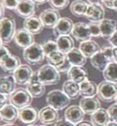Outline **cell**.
<instances>
[{"instance_id": "obj_1", "label": "cell", "mask_w": 117, "mask_h": 126, "mask_svg": "<svg viewBox=\"0 0 117 126\" xmlns=\"http://www.w3.org/2000/svg\"><path fill=\"white\" fill-rule=\"evenodd\" d=\"M39 81L44 85H54L60 80V72L55 67L51 64H44L36 72Z\"/></svg>"}, {"instance_id": "obj_2", "label": "cell", "mask_w": 117, "mask_h": 126, "mask_svg": "<svg viewBox=\"0 0 117 126\" xmlns=\"http://www.w3.org/2000/svg\"><path fill=\"white\" fill-rule=\"evenodd\" d=\"M71 99L63 92V90L53 89L50 91L46 97V102L48 106L53 108L57 111L64 109L69 105Z\"/></svg>"}, {"instance_id": "obj_3", "label": "cell", "mask_w": 117, "mask_h": 126, "mask_svg": "<svg viewBox=\"0 0 117 126\" xmlns=\"http://www.w3.org/2000/svg\"><path fill=\"white\" fill-rule=\"evenodd\" d=\"M16 23L14 18L5 17L0 22V36L1 44L5 45L11 43L16 33Z\"/></svg>"}, {"instance_id": "obj_4", "label": "cell", "mask_w": 117, "mask_h": 126, "mask_svg": "<svg viewBox=\"0 0 117 126\" xmlns=\"http://www.w3.org/2000/svg\"><path fill=\"white\" fill-rule=\"evenodd\" d=\"M23 56L24 60L30 65H38L42 63L46 57L42 45L36 43L24 49Z\"/></svg>"}, {"instance_id": "obj_5", "label": "cell", "mask_w": 117, "mask_h": 126, "mask_svg": "<svg viewBox=\"0 0 117 126\" xmlns=\"http://www.w3.org/2000/svg\"><path fill=\"white\" fill-rule=\"evenodd\" d=\"M33 97L26 88H18L11 95H9V103L18 109L28 107L32 102Z\"/></svg>"}, {"instance_id": "obj_6", "label": "cell", "mask_w": 117, "mask_h": 126, "mask_svg": "<svg viewBox=\"0 0 117 126\" xmlns=\"http://www.w3.org/2000/svg\"><path fill=\"white\" fill-rule=\"evenodd\" d=\"M97 96L99 99L105 103H110L116 100L117 97V84L103 80L98 84Z\"/></svg>"}, {"instance_id": "obj_7", "label": "cell", "mask_w": 117, "mask_h": 126, "mask_svg": "<svg viewBox=\"0 0 117 126\" xmlns=\"http://www.w3.org/2000/svg\"><path fill=\"white\" fill-rule=\"evenodd\" d=\"M33 76V70L27 64H21L13 73V77L16 84L20 85H27Z\"/></svg>"}, {"instance_id": "obj_8", "label": "cell", "mask_w": 117, "mask_h": 126, "mask_svg": "<svg viewBox=\"0 0 117 126\" xmlns=\"http://www.w3.org/2000/svg\"><path fill=\"white\" fill-rule=\"evenodd\" d=\"M39 17L44 27L47 29H53L61 19L59 12L52 8L46 9L42 11Z\"/></svg>"}, {"instance_id": "obj_9", "label": "cell", "mask_w": 117, "mask_h": 126, "mask_svg": "<svg viewBox=\"0 0 117 126\" xmlns=\"http://www.w3.org/2000/svg\"><path fill=\"white\" fill-rule=\"evenodd\" d=\"M36 8L37 5L32 0H19L15 12L19 17L26 19L35 15Z\"/></svg>"}, {"instance_id": "obj_10", "label": "cell", "mask_w": 117, "mask_h": 126, "mask_svg": "<svg viewBox=\"0 0 117 126\" xmlns=\"http://www.w3.org/2000/svg\"><path fill=\"white\" fill-rule=\"evenodd\" d=\"M14 41L18 47L24 49L27 48L35 44L34 35L24 28L18 29L15 33Z\"/></svg>"}, {"instance_id": "obj_11", "label": "cell", "mask_w": 117, "mask_h": 126, "mask_svg": "<svg viewBox=\"0 0 117 126\" xmlns=\"http://www.w3.org/2000/svg\"><path fill=\"white\" fill-rule=\"evenodd\" d=\"M72 35L74 39L80 43L90 40L92 37L88 23L84 22H77L74 23Z\"/></svg>"}, {"instance_id": "obj_12", "label": "cell", "mask_w": 117, "mask_h": 126, "mask_svg": "<svg viewBox=\"0 0 117 126\" xmlns=\"http://www.w3.org/2000/svg\"><path fill=\"white\" fill-rule=\"evenodd\" d=\"M59 120V114L57 110L50 106L44 107L39 112V121L43 125L55 124Z\"/></svg>"}, {"instance_id": "obj_13", "label": "cell", "mask_w": 117, "mask_h": 126, "mask_svg": "<svg viewBox=\"0 0 117 126\" xmlns=\"http://www.w3.org/2000/svg\"><path fill=\"white\" fill-rule=\"evenodd\" d=\"M74 23L69 18H61L58 23L53 28V35L55 38H58L63 35H72Z\"/></svg>"}, {"instance_id": "obj_14", "label": "cell", "mask_w": 117, "mask_h": 126, "mask_svg": "<svg viewBox=\"0 0 117 126\" xmlns=\"http://www.w3.org/2000/svg\"><path fill=\"white\" fill-rule=\"evenodd\" d=\"M18 119L23 124L34 125L39 120L38 109L31 106L18 109Z\"/></svg>"}, {"instance_id": "obj_15", "label": "cell", "mask_w": 117, "mask_h": 126, "mask_svg": "<svg viewBox=\"0 0 117 126\" xmlns=\"http://www.w3.org/2000/svg\"><path fill=\"white\" fill-rule=\"evenodd\" d=\"M79 107L87 115L91 116L100 109L101 103L97 97H83L79 100Z\"/></svg>"}, {"instance_id": "obj_16", "label": "cell", "mask_w": 117, "mask_h": 126, "mask_svg": "<svg viewBox=\"0 0 117 126\" xmlns=\"http://www.w3.org/2000/svg\"><path fill=\"white\" fill-rule=\"evenodd\" d=\"M20 65V59L17 56L12 55L11 53L0 58V66L5 72L14 73L15 71Z\"/></svg>"}, {"instance_id": "obj_17", "label": "cell", "mask_w": 117, "mask_h": 126, "mask_svg": "<svg viewBox=\"0 0 117 126\" xmlns=\"http://www.w3.org/2000/svg\"><path fill=\"white\" fill-rule=\"evenodd\" d=\"M0 119L6 124H13L18 119V109L11 104H6L0 109Z\"/></svg>"}, {"instance_id": "obj_18", "label": "cell", "mask_w": 117, "mask_h": 126, "mask_svg": "<svg viewBox=\"0 0 117 126\" xmlns=\"http://www.w3.org/2000/svg\"><path fill=\"white\" fill-rule=\"evenodd\" d=\"M84 115L85 113L78 105H71L64 112V118L75 125L84 121Z\"/></svg>"}, {"instance_id": "obj_19", "label": "cell", "mask_w": 117, "mask_h": 126, "mask_svg": "<svg viewBox=\"0 0 117 126\" xmlns=\"http://www.w3.org/2000/svg\"><path fill=\"white\" fill-rule=\"evenodd\" d=\"M26 89L33 98H40L45 94L46 92L45 85L39 81L36 74L33 76L32 79L27 85Z\"/></svg>"}, {"instance_id": "obj_20", "label": "cell", "mask_w": 117, "mask_h": 126, "mask_svg": "<svg viewBox=\"0 0 117 126\" xmlns=\"http://www.w3.org/2000/svg\"><path fill=\"white\" fill-rule=\"evenodd\" d=\"M23 25L24 29L28 31L33 35H37V34L41 33L44 28L42 21L39 19V17L36 16V15H33L28 19H24Z\"/></svg>"}, {"instance_id": "obj_21", "label": "cell", "mask_w": 117, "mask_h": 126, "mask_svg": "<svg viewBox=\"0 0 117 126\" xmlns=\"http://www.w3.org/2000/svg\"><path fill=\"white\" fill-rule=\"evenodd\" d=\"M105 11L102 5H89L86 18L90 23H100L104 19Z\"/></svg>"}, {"instance_id": "obj_22", "label": "cell", "mask_w": 117, "mask_h": 126, "mask_svg": "<svg viewBox=\"0 0 117 126\" xmlns=\"http://www.w3.org/2000/svg\"><path fill=\"white\" fill-rule=\"evenodd\" d=\"M67 78L77 84H81L88 79V72L84 67L72 66V68L67 72Z\"/></svg>"}, {"instance_id": "obj_23", "label": "cell", "mask_w": 117, "mask_h": 126, "mask_svg": "<svg viewBox=\"0 0 117 126\" xmlns=\"http://www.w3.org/2000/svg\"><path fill=\"white\" fill-rule=\"evenodd\" d=\"M91 63L95 69H97L100 72H103L106 69V67L107 65L111 63V60H109V58L107 57L105 53L101 50L100 51H98L96 54L94 55L91 59Z\"/></svg>"}, {"instance_id": "obj_24", "label": "cell", "mask_w": 117, "mask_h": 126, "mask_svg": "<svg viewBox=\"0 0 117 126\" xmlns=\"http://www.w3.org/2000/svg\"><path fill=\"white\" fill-rule=\"evenodd\" d=\"M101 35L104 39H108L117 31V23L114 19H104L100 23Z\"/></svg>"}, {"instance_id": "obj_25", "label": "cell", "mask_w": 117, "mask_h": 126, "mask_svg": "<svg viewBox=\"0 0 117 126\" xmlns=\"http://www.w3.org/2000/svg\"><path fill=\"white\" fill-rule=\"evenodd\" d=\"M107 109H100L91 116V122L94 126H105L110 122Z\"/></svg>"}, {"instance_id": "obj_26", "label": "cell", "mask_w": 117, "mask_h": 126, "mask_svg": "<svg viewBox=\"0 0 117 126\" xmlns=\"http://www.w3.org/2000/svg\"><path fill=\"white\" fill-rule=\"evenodd\" d=\"M62 90L71 100H75L80 95L79 84L71 79H67L63 84Z\"/></svg>"}, {"instance_id": "obj_27", "label": "cell", "mask_w": 117, "mask_h": 126, "mask_svg": "<svg viewBox=\"0 0 117 126\" xmlns=\"http://www.w3.org/2000/svg\"><path fill=\"white\" fill-rule=\"evenodd\" d=\"M67 57L72 66L83 67L87 63V59L84 53L79 50V48H73L72 51L67 54Z\"/></svg>"}, {"instance_id": "obj_28", "label": "cell", "mask_w": 117, "mask_h": 126, "mask_svg": "<svg viewBox=\"0 0 117 126\" xmlns=\"http://www.w3.org/2000/svg\"><path fill=\"white\" fill-rule=\"evenodd\" d=\"M79 48L86 57L90 58V59L94 55L96 54L98 51H100L101 49L100 45L98 44V43L94 40H91V39L80 43Z\"/></svg>"}, {"instance_id": "obj_29", "label": "cell", "mask_w": 117, "mask_h": 126, "mask_svg": "<svg viewBox=\"0 0 117 126\" xmlns=\"http://www.w3.org/2000/svg\"><path fill=\"white\" fill-rule=\"evenodd\" d=\"M89 5L88 2L84 0H75L71 3L70 11L76 17H85Z\"/></svg>"}, {"instance_id": "obj_30", "label": "cell", "mask_w": 117, "mask_h": 126, "mask_svg": "<svg viewBox=\"0 0 117 126\" xmlns=\"http://www.w3.org/2000/svg\"><path fill=\"white\" fill-rule=\"evenodd\" d=\"M15 84L13 76H5L0 79V93L11 95L15 90Z\"/></svg>"}, {"instance_id": "obj_31", "label": "cell", "mask_w": 117, "mask_h": 126, "mask_svg": "<svg viewBox=\"0 0 117 126\" xmlns=\"http://www.w3.org/2000/svg\"><path fill=\"white\" fill-rule=\"evenodd\" d=\"M80 87V95L83 97H92L97 94L98 86L94 81L87 80L79 84Z\"/></svg>"}, {"instance_id": "obj_32", "label": "cell", "mask_w": 117, "mask_h": 126, "mask_svg": "<svg viewBox=\"0 0 117 126\" xmlns=\"http://www.w3.org/2000/svg\"><path fill=\"white\" fill-rule=\"evenodd\" d=\"M56 42L58 44V51L63 52L64 54H67L73 48H75V43L73 39L70 35H63L60 36L56 39Z\"/></svg>"}, {"instance_id": "obj_33", "label": "cell", "mask_w": 117, "mask_h": 126, "mask_svg": "<svg viewBox=\"0 0 117 126\" xmlns=\"http://www.w3.org/2000/svg\"><path fill=\"white\" fill-rule=\"evenodd\" d=\"M46 58H47V60L49 64H51V65L54 66L57 68V67L62 66L65 63L67 60V54H64L59 51H57L50 54Z\"/></svg>"}, {"instance_id": "obj_34", "label": "cell", "mask_w": 117, "mask_h": 126, "mask_svg": "<svg viewBox=\"0 0 117 126\" xmlns=\"http://www.w3.org/2000/svg\"><path fill=\"white\" fill-rule=\"evenodd\" d=\"M103 76L105 80L117 84V63L111 62L103 72Z\"/></svg>"}, {"instance_id": "obj_35", "label": "cell", "mask_w": 117, "mask_h": 126, "mask_svg": "<svg viewBox=\"0 0 117 126\" xmlns=\"http://www.w3.org/2000/svg\"><path fill=\"white\" fill-rule=\"evenodd\" d=\"M42 47L44 49L46 57L49 56L50 54L53 53V52L58 51L57 42L54 40H48L47 42L44 43V44H42Z\"/></svg>"}, {"instance_id": "obj_36", "label": "cell", "mask_w": 117, "mask_h": 126, "mask_svg": "<svg viewBox=\"0 0 117 126\" xmlns=\"http://www.w3.org/2000/svg\"><path fill=\"white\" fill-rule=\"evenodd\" d=\"M48 3L54 10H63L70 3V0H48Z\"/></svg>"}, {"instance_id": "obj_37", "label": "cell", "mask_w": 117, "mask_h": 126, "mask_svg": "<svg viewBox=\"0 0 117 126\" xmlns=\"http://www.w3.org/2000/svg\"><path fill=\"white\" fill-rule=\"evenodd\" d=\"M88 26H89V28H90L92 37H95V38L102 37L100 23H89Z\"/></svg>"}, {"instance_id": "obj_38", "label": "cell", "mask_w": 117, "mask_h": 126, "mask_svg": "<svg viewBox=\"0 0 117 126\" xmlns=\"http://www.w3.org/2000/svg\"><path fill=\"white\" fill-rule=\"evenodd\" d=\"M19 0H1V5L6 10L15 11L17 8Z\"/></svg>"}, {"instance_id": "obj_39", "label": "cell", "mask_w": 117, "mask_h": 126, "mask_svg": "<svg viewBox=\"0 0 117 126\" xmlns=\"http://www.w3.org/2000/svg\"><path fill=\"white\" fill-rule=\"evenodd\" d=\"M107 112L110 116L111 122L117 123V103H114L108 107Z\"/></svg>"}, {"instance_id": "obj_40", "label": "cell", "mask_w": 117, "mask_h": 126, "mask_svg": "<svg viewBox=\"0 0 117 126\" xmlns=\"http://www.w3.org/2000/svg\"><path fill=\"white\" fill-rule=\"evenodd\" d=\"M102 50L105 55L109 58L111 62H114V58H113V47L112 46H104V47H101Z\"/></svg>"}, {"instance_id": "obj_41", "label": "cell", "mask_w": 117, "mask_h": 126, "mask_svg": "<svg viewBox=\"0 0 117 126\" xmlns=\"http://www.w3.org/2000/svg\"><path fill=\"white\" fill-rule=\"evenodd\" d=\"M72 67V63H70V61L68 60V59H67V60L65 61V63H64L62 66H60V67H57V69L58 71L59 72H68L70 69Z\"/></svg>"}, {"instance_id": "obj_42", "label": "cell", "mask_w": 117, "mask_h": 126, "mask_svg": "<svg viewBox=\"0 0 117 126\" xmlns=\"http://www.w3.org/2000/svg\"><path fill=\"white\" fill-rule=\"evenodd\" d=\"M103 5L105 7L117 12V0H115V1H113V2L109 1V0H104Z\"/></svg>"}, {"instance_id": "obj_43", "label": "cell", "mask_w": 117, "mask_h": 126, "mask_svg": "<svg viewBox=\"0 0 117 126\" xmlns=\"http://www.w3.org/2000/svg\"><path fill=\"white\" fill-rule=\"evenodd\" d=\"M54 126H75V125L72 124V122L67 121V120L64 118V119L58 120L55 124H54Z\"/></svg>"}, {"instance_id": "obj_44", "label": "cell", "mask_w": 117, "mask_h": 126, "mask_svg": "<svg viewBox=\"0 0 117 126\" xmlns=\"http://www.w3.org/2000/svg\"><path fill=\"white\" fill-rule=\"evenodd\" d=\"M107 41L109 42L111 46L113 47H117V31L111 36V37L107 39Z\"/></svg>"}, {"instance_id": "obj_45", "label": "cell", "mask_w": 117, "mask_h": 126, "mask_svg": "<svg viewBox=\"0 0 117 126\" xmlns=\"http://www.w3.org/2000/svg\"><path fill=\"white\" fill-rule=\"evenodd\" d=\"M7 101H9V95L3 94V93L0 94V107L2 108L6 104H7Z\"/></svg>"}, {"instance_id": "obj_46", "label": "cell", "mask_w": 117, "mask_h": 126, "mask_svg": "<svg viewBox=\"0 0 117 126\" xmlns=\"http://www.w3.org/2000/svg\"><path fill=\"white\" fill-rule=\"evenodd\" d=\"M11 54V51H9V49L6 47L5 45L1 44V50H0V58L7 56V55Z\"/></svg>"}, {"instance_id": "obj_47", "label": "cell", "mask_w": 117, "mask_h": 126, "mask_svg": "<svg viewBox=\"0 0 117 126\" xmlns=\"http://www.w3.org/2000/svg\"><path fill=\"white\" fill-rule=\"evenodd\" d=\"M87 2L90 5H102L104 0H87Z\"/></svg>"}, {"instance_id": "obj_48", "label": "cell", "mask_w": 117, "mask_h": 126, "mask_svg": "<svg viewBox=\"0 0 117 126\" xmlns=\"http://www.w3.org/2000/svg\"><path fill=\"white\" fill-rule=\"evenodd\" d=\"M75 126H94V125L91 124V122H89L88 121H83L78 123V124H76Z\"/></svg>"}, {"instance_id": "obj_49", "label": "cell", "mask_w": 117, "mask_h": 126, "mask_svg": "<svg viewBox=\"0 0 117 126\" xmlns=\"http://www.w3.org/2000/svg\"><path fill=\"white\" fill-rule=\"evenodd\" d=\"M32 1L35 2L36 5H43V4H44L45 2H48V0H32Z\"/></svg>"}, {"instance_id": "obj_50", "label": "cell", "mask_w": 117, "mask_h": 126, "mask_svg": "<svg viewBox=\"0 0 117 126\" xmlns=\"http://www.w3.org/2000/svg\"><path fill=\"white\" fill-rule=\"evenodd\" d=\"M113 58L114 62L117 63V47H113Z\"/></svg>"}, {"instance_id": "obj_51", "label": "cell", "mask_w": 117, "mask_h": 126, "mask_svg": "<svg viewBox=\"0 0 117 126\" xmlns=\"http://www.w3.org/2000/svg\"><path fill=\"white\" fill-rule=\"evenodd\" d=\"M6 10V9L2 7V6L1 5V19H4V15H5V14H4V11Z\"/></svg>"}, {"instance_id": "obj_52", "label": "cell", "mask_w": 117, "mask_h": 126, "mask_svg": "<svg viewBox=\"0 0 117 126\" xmlns=\"http://www.w3.org/2000/svg\"><path fill=\"white\" fill-rule=\"evenodd\" d=\"M105 126H117V123H115V122H109L108 124Z\"/></svg>"}, {"instance_id": "obj_53", "label": "cell", "mask_w": 117, "mask_h": 126, "mask_svg": "<svg viewBox=\"0 0 117 126\" xmlns=\"http://www.w3.org/2000/svg\"><path fill=\"white\" fill-rule=\"evenodd\" d=\"M2 126H17V125H15L14 124H6V125H3Z\"/></svg>"}, {"instance_id": "obj_54", "label": "cell", "mask_w": 117, "mask_h": 126, "mask_svg": "<svg viewBox=\"0 0 117 126\" xmlns=\"http://www.w3.org/2000/svg\"><path fill=\"white\" fill-rule=\"evenodd\" d=\"M27 126H37V125H27Z\"/></svg>"}, {"instance_id": "obj_55", "label": "cell", "mask_w": 117, "mask_h": 126, "mask_svg": "<svg viewBox=\"0 0 117 126\" xmlns=\"http://www.w3.org/2000/svg\"><path fill=\"white\" fill-rule=\"evenodd\" d=\"M39 126H47V125H39Z\"/></svg>"}, {"instance_id": "obj_56", "label": "cell", "mask_w": 117, "mask_h": 126, "mask_svg": "<svg viewBox=\"0 0 117 126\" xmlns=\"http://www.w3.org/2000/svg\"><path fill=\"white\" fill-rule=\"evenodd\" d=\"M109 1H112V2H113V1H115V0H109Z\"/></svg>"}, {"instance_id": "obj_57", "label": "cell", "mask_w": 117, "mask_h": 126, "mask_svg": "<svg viewBox=\"0 0 117 126\" xmlns=\"http://www.w3.org/2000/svg\"><path fill=\"white\" fill-rule=\"evenodd\" d=\"M116 102L117 103V97H116Z\"/></svg>"}]
</instances>
